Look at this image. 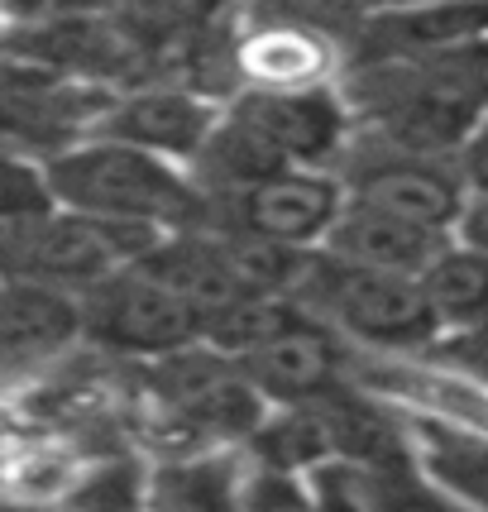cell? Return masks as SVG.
I'll use <instances>...</instances> for the list:
<instances>
[{"label":"cell","instance_id":"5b68a950","mask_svg":"<svg viewBox=\"0 0 488 512\" xmlns=\"http://www.w3.org/2000/svg\"><path fill=\"white\" fill-rule=\"evenodd\" d=\"M345 201H350V192H345L340 168L288 163V168L259 178L254 187H244L240 197L221 201L225 216H216V221L240 225V230L259 235V240H273V245L321 249L331 225L340 221Z\"/></svg>","mask_w":488,"mask_h":512},{"label":"cell","instance_id":"277c9868","mask_svg":"<svg viewBox=\"0 0 488 512\" xmlns=\"http://www.w3.org/2000/svg\"><path fill=\"white\" fill-rule=\"evenodd\" d=\"M87 335L115 355L158 359L201 340V312L154 268L125 264L82 292Z\"/></svg>","mask_w":488,"mask_h":512},{"label":"cell","instance_id":"2e32d148","mask_svg":"<svg viewBox=\"0 0 488 512\" xmlns=\"http://www.w3.org/2000/svg\"><path fill=\"white\" fill-rule=\"evenodd\" d=\"M422 283L445 331L488 321V249L469 245V240L455 235L436 254V264L422 273Z\"/></svg>","mask_w":488,"mask_h":512},{"label":"cell","instance_id":"e0dca14e","mask_svg":"<svg viewBox=\"0 0 488 512\" xmlns=\"http://www.w3.org/2000/svg\"><path fill=\"white\" fill-rule=\"evenodd\" d=\"M144 474L130 460H106V465L87 469V479H77L67 503H82V508H115V503H144Z\"/></svg>","mask_w":488,"mask_h":512},{"label":"cell","instance_id":"ffe728a7","mask_svg":"<svg viewBox=\"0 0 488 512\" xmlns=\"http://www.w3.org/2000/svg\"><path fill=\"white\" fill-rule=\"evenodd\" d=\"M460 240H469V245L488 249V192H474L465 206V216H460V230H455Z\"/></svg>","mask_w":488,"mask_h":512},{"label":"cell","instance_id":"7a4b0ae2","mask_svg":"<svg viewBox=\"0 0 488 512\" xmlns=\"http://www.w3.org/2000/svg\"><path fill=\"white\" fill-rule=\"evenodd\" d=\"M297 297L321 321H331L345 340L378 355L417 359L441 340V316L426 297V283L412 273L345 264L326 249H311L297 278Z\"/></svg>","mask_w":488,"mask_h":512},{"label":"cell","instance_id":"4fadbf2b","mask_svg":"<svg viewBox=\"0 0 488 512\" xmlns=\"http://www.w3.org/2000/svg\"><path fill=\"white\" fill-rule=\"evenodd\" d=\"M407 436H412V455L417 469L460 503H479L488 508V426L479 422H455L441 412H407Z\"/></svg>","mask_w":488,"mask_h":512},{"label":"cell","instance_id":"52a82bcc","mask_svg":"<svg viewBox=\"0 0 488 512\" xmlns=\"http://www.w3.org/2000/svg\"><path fill=\"white\" fill-rule=\"evenodd\" d=\"M244 379L254 383V393L268 407H297V402H316L335 393L340 383H350V350L345 335L331 321L302 307L283 331H273L264 345L235 355Z\"/></svg>","mask_w":488,"mask_h":512},{"label":"cell","instance_id":"ac0fdd59","mask_svg":"<svg viewBox=\"0 0 488 512\" xmlns=\"http://www.w3.org/2000/svg\"><path fill=\"white\" fill-rule=\"evenodd\" d=\"M422 359L441 364V369H455V374L474 379L479 388H488V321L460 326V331H441V340Z\"/></svg>","mask_w":488,"mask_h":512},{"label":"cell","instance_id":"6da1fadb","mask_svg":"<svg viewBox=\"0 0 488 512\" xmlns=\"http://www.w3.org/2000/svg\"><path fill=\"white\" fill-rule=\"evenodd\" d=\"M48 182L63 206L106 221H154L168 230L206 221V192L173 158L111 134H82L63 154L44 158Z\"/></svg>","mask_w":488,"mask_h":512},{"label":"cell","instance_id":"7c38bea8","mask_svg":"<svg viewBox=\"0 0 488 512\" xmlns=\"http://www.w3.org/2000/svg\"><path fill=\"white\" fill-rule=\"evenodd\" d=\"M488 39V0H417V5H388L364 29L369 58H422L474 48Z\"/></svg>","mask_w":488,"mask_h":512},{"label":"cell","instance_id":"30bf717a","mask_svg":"<svg viewBox=\"0 0 488 512\" xmlns=\"http://www.w3.org/2000/svg\"><path fill=\"white\" fill-rule=\"evenodd\" d=\"M221 106L206 101L201 91L187 87H149V91H130V96H115L111 111L96 120L91 134H111V139H130L139 149H154V154L173 158L182 168H192L206 149V139L221 125Z\"/></svg>","mask_w":488,"mask_h":512},{"label":"cell","instance_id":"5bb4252c","mask_svg":"<svg viewBox=\"0 0 488 512\" xmlns=\"http://www.w3.org/2000/svg\"><path fill=\"white\" fill-rule=\"evenodd\" d=\"M244 87H321L331 48L307 24H264L235 48Z\"/></svg>","mask_w":488,"mask_h":512},{"label":"cell","instance_id":"3957f363","mask_svg":"<svg viewBox=\"0 0 488 512\" xmlns=\"http://www.w3.org/2000/svg\"><path fill=\"white\" fill-rule=\"evenodd\" d=\"M340 178L345 192L355 201L383 206L393 216H407L417 225L431 230H460L474 187L460 173V158H441V154H412L398 144H383L378 134L350 139V149L340 158Z\"/></svg>","mask_w":488,"mask_h":512},{"label":"cell","instance_id":"ba28073f","mask_svg":"<svg viewBox=\"0 0 488 512\" xmlns=\"http://www.w3.org/2000/svg\"><path fill=\"white\" fill-rule=\"evenodd\" d=\"M115 268H125V259L111 225L72 206H58L44 221L5 235V273H20V278H44L58 288L87 292Z\"/></svg>","mask_w":488,"mask_h":512},{"label":"cell","instance_id":"9a60e30c","mask_svg":"<svg viewBox=\"0 0 488 512\" xmlns=\"http://www.w3.org/2000/svg\"><path fill=\"white\" fill-rule=\"evenodd\" d=\"M244 474L235 465V450H187L149 474V503L163 508H225L240 503Z\"/></svg>","mask_w":488,"mask_h":512},{"label":"cell","instance_id":"8fae6325","mask_svg":"<svg viewBox=\"0 0 488 512\" xmlns=\"http://www.w3.org/2000/svg\"><path fill=\"white\" fill-rule=\"evenodd\" d=\"M450 240H455L450 230H431V225H417V221H407V216H393L383 206H369V201L350 197L321 249L335 254V259H345V264L422 278Z\"/></svg>","mask_w":488,"mask_h":512},{"label":"cell","instance_id":"d6986e66","mask_svg":"<svg viewBox=\"0 0 488 512\" xmlns=\"http://www.w3.org/2000/svg\"><path fill=\"white\" fill-rule=\"evenodd\" d=\"M460 173L469 178L474 192H488V115L474 125V134L465 139V149H460Z\"/></svg>","mask_w":488,"mask_h":512},{"label":"cell","instance_id":"9c48e42d","mask_svg":"<svg viewBox=\"0 0 488 512\" xmlns=\"http://www.w3.org/2000/svg\"><path fill=\"white\" fill-rule=\"evenodd\" d=\"M87 335L82 292L5 273V312H0V340H5V374L20 383L24 374H39L48 359L67 355Z\"/></svg>","mask_w":488,"mask_h":512},{"label":"cell","instance_id":"8992f818","mask_svg":"<svg viewBox=\"0 0 488 512\" xmlns=\"http://www.w3.org/2000/svg\"><path fill=\"white\" fill-rule=\"evenodd\" d=\"M230 111L244 125H254L283 163L307 168H335L350 149V101L321 87H244Z\"/></svg>","mask_w":488,"mask_h":512}]
</instances>
